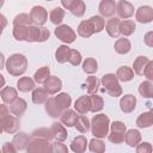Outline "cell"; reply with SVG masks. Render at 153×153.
I'll return each instance as SVG.
<instances>
[{
	"mask_svg": "<svg viewBox=\"0 0 153 153\" xmlns=\"http://www.w3.org/2000/svg\"><path fill=\"white\" fill-rule=\"evenodd\" d=\"M82 71L87 74H93L98 71V63L96 61V59L93 57H87L84 62H82Z\"/></svg>",
	"mask_w": 153,
	"mask_h": 153,
	"instance_id": "42",
	"label": "cell"
},
{
	"mask_svg": "<svg viewBox=\"0 0 153 153\" xmlns=\"http://www.w3.org/2000/svg\"><path fill=\"white\" fill-rule=\"evenodd\" d=\"M4 131V129H2V124H1V122H0V134Z\"/></svg>",
	"mask_w": 153,
	"mask_h": 153,
	"instance_id": "59",
	"label": "cell"
},
{
	"mask_svg": "<svg viewBox=\"0 0 153 153\" xmlns=\"http://www.w3.org/2000/svg\"><path fill=\"white\" fill-rule=\"evenodd\" d=\"M116 78H117V80L118 81H123V82H126V81H130L133 78H134V72H133V69L130 68V67H128V66H122V67H120L117 71H116Z\"/></svg>",
	"mask_w": 153,
	"mask_h": 153,
	"instance_id": "26",
	"label": "cell"
},
{
	"mask_svg": "<svg viewBox=\"0 0 153 153\" xmlns=\"http://www.w3.org/2000/svg\"><path fill=\"white\" fill-rule=\"evenodd\" d=\"M56 38H59L61 42L66 43V44H69V43H73L76 38V33L74 32V30L67 25V24H62V25H59L56 26L55 31H54Z\"/></svg>",
	"mask_w": 153,
	"mask_h": 153,
	"instance_id": "7",
	"label": "cell"
},
{
	"mask_svg": "<svg viewBox=\"0 0 153 153\" xmlns=\"http://www.w3.org/2000/svg\"><path fill=\"white\" fill-rule=\"evenodd\" d=\"M81 54L76 49H71L69 50V56H68V62L73 66H79L81 63Z\"/></svg>",
	"mask_w": 153,
	"mask_h": 153,
	"instance_id": "48",
	"label": "cell"
},
{
	"mask_svg": "<svg viewBox=\"0 0 153 153\" xmlns=\"http://www.w3.org/2000/svg\"><path fill=\"white\" fill-rule=\"evenodd\" d=\"M90 111L91 112H98L104 108V100L98 94H90Z\"/></svg>",
	"mask_w": 153,
	"mask_h": 153,
	"instance_id": "30",
	"label": "cell"
},
{
	"mask_svg": "<svg viewBox=\"0 0 153 153\" xmlns=\"http://www.w3.org/2000/svg\"><path fill=\"white\" fill-rule=\"evenodd\" d=\"M153 123V115L152 111L142 112L137 118H136V126L137 128H148Z\"/></svg>",
	"mask_w": 153,
	"mask_h": 153,
	"instance_id": "31",
	"label": "cell"
},
{
	"mask_svg": "<svg viewBox=\"0 0 153 153\" xmlns=\"http://www.w3.org/2000/svg\"><path fill=\"white\" fill-rule=\"evenodd\" d=\"M50 32L47 27L44 26H38V25H30L27 29V35H26V42H44L49 38Z\"/></svg>",
	"mask_w": 153,
	"mask_h": 153,
	"instance_id": "4",
	"label": "cell"
},
{
	"mask_svg": "<svg viewBox=\"0 0 153 153\" xmlns=\"http://www.w3.org/2000/svg\"><path fill=\"white\" fill-rule=\"evenodd\" d=\"M45 111H47V114H48L50 117H54V118L60 117L61 114L63 112V111L60 109V106L56 104L54 97H50V98L45 102Z\"/></svg>",
	"mask_w": 153,
	"mask_h": 153,
	"instance_id": "21",
	"label": "cell"
},
{
	"mask_svg": "<svg viewBox=\"0 0 153 153\" xmlns=\"http://www.w3.org/2000/svg\"><path fill=\"white\" fill-rule=\"evenodd\" d=\"M151 60L146 56H137L135 60H134V63H133V72H135V74L137 75H141L145 67L147 66V63L149 62Z\"/></svg>",
	"mask_w": 153,
	"mask_h": 153,
	"instance_id": "32",
	"label": "cell"
},
{
	"mask_svg": "<svg viewBox=\"0 0 153 153\" xmlns=\"http://www.w3.org/2000/svg\"><path fill=\"white\" fill-rule=\"evenodd\" d=\"M32 102L37 105L39 104H45V102L49 99V93L42 88V87H37V88H33L32 90Z\"/></svg>",
	"mask_w": 153,
	"mask_h": 153,
	"instance_id": "25",
	"label": "cell"
},
{
	"mask_svg": "<svg viewBox=\"0 0 153 153\" xmlns=\"http://www.w3.org/2000/svg\"><path fill=\"white\" fill-rule=\"evenodd\" d=\"M26 108H27V103L23 98H17L12 104H10V111L16 117H20L25 112Z\"/></svg>",
	"mask_w": 153,
	"mask_h": 153,
	"instance_id": "19",
	"label": "cell"
},
{
	"mask_svg": "<svg viewBox=\"0 0 153 153\" xmlns=\"http://www.w3.org/2000/svg\"><path fill=\"white\" fill-rule=\"evenodd\" d=\"M115 51L117 54H121V55H124V54H128L131 49V44L129 42L128 38H118L116 42H115Z\"/></svg>",
	"mask_w": 153,
	"mask_h": 153,
	"instance_id": "27",
	"label": "cell"
},
{
	"mask_svg": "<svg viewBox=\"0 0 153 153\" xmlns=\"http://www.w3.org/2000/svg\"><path fill=\"white\" fill-rule=\"evenodd\" d=\"M30 26V25H29ZM29 26H13V37L17 41H25L26 39V35H27V29Z\"/></svg>",
	"mask_w": 153,
	"mask_h": 153,
	"instance_id": "46",
	"label": "cell"
},
{
	"mask_svg": "<svg viewBox=\"0 0 153 153\" xmlns=\"http://www.w3.org/2000/svg\"><path fill=\"white\" fill-rule=\"evenodd\" d=\"M102 85L104 86L105 91L111 96V97H118L122 94V87L116 78L115 74L112 73H108V74H104L102 76Z\"/></svg>",
	"mask_w": 153,
	"mask_h": 153,
	"instance_id": "3",
	"label": "cell"
},
{
	"mask_svg": "<svg viewBox=\"0 0 153 153\" xmlns=\"http://www.w3.org/2000/svg\"><path fill=\"white\" fill-rule=\"evenodd\" d=\"M53 153H68V148L62 142H55L53 143Z\"/></svg>",
	"mask_w": 153,
	"mask_h": 153,
	"instance_id": "50",
	"label": "cell"
},
{
	"mask_svg": "<svg viewBox=\"0 0 153 153\" xmlns=\"http://www.w3.org/2000/svg\"><path fill=\"white\" fill-rule=\"evenodd\" d=\"M2 5H4V0H0V8L2 7Z\"/></svg>",
	"mask_w": 153,
	"mask_h": 153,
	"instance_id": "60",
	"label": "cell"
},
{
	"mask_svg": "<svg viewBox=\"0 0 153 153\" xmlns=\"http://www.w3.org/2000/svg\"><path fill=\"white\" fill-rule=\"evenodd\" d=\"M30 140H31V139L29 137V135H27L26 133L19 131V133H17V134L13 136L12 143H13V146L16 147L17 151H23V149H25V148L27 147Z\"/></svg>",
	"mask_w": 153,
	"mask_h": 153,
	"instance_id": "16",
	"label": "cell"
},
{
	"mask_svg": "<svg viewBox=\"0 0 153 153\" xmlns=\"http://www.w3.org/2000/svg\"><path fill=\"white\" fill-rule=\"evenodd\" d=\"M29 26L31 25V22H30V18H29V14L26 13H20V14H17L13 19V26Z\"/></svg>",
	"mask_w": 153,
	"mask_h": 153,
	"instance_id": "47",
	"label": "cell"
},
{
	"mask_svg": "<svg viewBox=\"0 0 153 153\" xmlns=\"http://www.w3.org/2000/svg\"><path fill=\"white\" fill-rule=\"evenodd\" d=\"M116 12L120 18L128 19L134 14V6L129 1L121 0L118 1V4H116Z\"/></svg>",
	"mask_w": 153,
	"mask_h": 153,
	"instance_id": "9",
	"label": "cell"
},
{
	"mask_svg": "<svg viewBox=\"0 0 153 153\" xmlns=\"http://www.w3.org/2000/svg\"><path fill=\"white\" fill-rule=\"evenodd\" d=\"M5 63H6V61H5V56H4L2 53H0V71L5 67Z\"/></svg>",
	"mask_w": 153,
	"mask_h": 153,
	"instance_id": "57",
	"label": "cell"
},
{
	"mask_svg": "<svg viewBox=\"0 0 153 153\" xmlns=\"http://www.w3.org/2000/svg\"><path fill=\"white\" fill-rule=\"evenodd\" d=\"M74 111L79 115H86L90 111V97L86 94L79 97L74 103Z\"/></svg>",
	"mask_w": 153,
	"mask_h": 153,
	"instance_id": "17",
	"label": "cell"
},
{
	"mask_svg": "<svg viewBox=\"0 0 153 153\" xmlns=\"http://www.w3.org/2000/svg\"><path fill=\"white\" fill-rule=\"evenodd\" d=\"M98 86H99V80L97 79V76H92V75L87 76V79L85 81V87L90 94H93L98 90Z\"/></svg>",
	"mask_w": 153,
	"mask_h": 153,
	"instance_id": "45",
	"label": "cell"
},
{
	"mask_svg": "<svg viewBox=\"0 0 153 153\" xmlns=\"http://www.w3.org/2000/svg\"><path fill=\"white\" fill-rule=\"evenodd\" d=\"M31 139H42V140L51 141L53 135H51L50 129H48V128H38V129H35L31 133Z\"/></svg>",
	"mask_w": 153,
	"mask_h": 153,
	"instance_id": "40",
	"label": "cell"
},
{
	"mask_svg": "<svg viewBox=\"0 0 153 153\" xmlns=\"http://www.w3.org/2000/svg\"><path fill=\"white\" fill-rule=\"evenodd\" d=\"M142 74L148 79V81H151V80L153 79V62H152V61H149V62L147 63V66L145 67Z\"/></svg>",
	"mask_w": 153,
	"mask_h": 153,
	"instance_id": "51",
	"label": "cell"
},
{
	"mask_svg": "<svg viewBox=\"0 0 153 153\" xmlns=\"http://www.w3.org/2000/svg\"><path fill=\"white\" fill-rule=\"evenodd\" d=\"M136 29V25L134 23V20H130V19H126L123 22L120 23V32L123 35V36H130L134 33Z\"/></svg>",
	"mask_w": 153,
	"mask_h": 153,
	"instance_id": "33",
	"label": "cell"
},
{
	"mask_svg": "<svg viewBox=\"0 0 153 153\" xmlns=\"http://www.w3.org/2000/svg\"><path fill=\"white\" fill-rule=\"evenodd\" d=\"M78 116L76 112L74 110H71V109H67L65 110L61 116H60V120H61V123L66 127H74L76 120H78Z\"/></svg>",
	"mask_w": 153,
	"mask_h": 153,
	"instance_id": "20",
	"label": "cell"
},
{
	"mask_svg": "<svg viewBox=\"0 0 153 153\" xmlns=\"http://www.w3.org/2000/svg\"><path fill=\"white\" fill-rule=\"evenodd\" d=\"M27 153H53V145L50 141L42 139H31L27 147Z\"/></svg>",
	"mask_w": 153,
	"mask_h": 153,
	"instance_id": "6",
	"label": "cell"
},
{
	"mask_svg": "<svg viewBox=\"0 0 153 153\" xmlns=\"http://www.w3.org/2000/svg\"><path fill=\"white\" fill-rule=\"evenodd\" d=\"M69 11L75 17H82L85 11H86V5L81 0H73L72 5L69 7Z\"/></svg>",
	"mask_w": 153,
	"mask_h": 153,
	"instance_id": "35",
	"label": "cell"
},
{
	"mask_svg": "<svg viewBox=\"0 0 153 153\" xmlns=\"http://www.w3.org/2000/svg\"><path fill=\"white\" fill-rule=\"evenodd\" d=\"M100 17H111L116 12V2L114 0H102L98 6Z\"/></svg>",
	"mask_w": 153,
	"mask_h": 153,
	"instance_id": "12",
	"label": "cell"
},
{
	"mask_svg": "<svg viewBox=\"0 0 153 153\" xmlns=\"http://www.w3.org/2000/svg\"><path fill=\"white\" fill-rule=\"evenodd\" d=\"M136 106V98L133 94H124L120 100V108L124 114H129L134 111Z\"/></svg>",
	"mask_w": 153,
	"mask_h": 153,
	"instance_id": "14",
	"label": "cell"
},
{
	"mask_svg": "<svg viewBox=\"0 0 153 153\" xmlns=\"http://www.w3.org/2000/svg\"><path fill=\"white\" fill-rule=\"evenodd\" d=\"M136 153H152V145L149 142H142L136 146Z\"/></svg>",
	"mask_w": 153,
	"mask_h": 153,
	"instance_id": "49",
	"label": "cell"
},
{
	"mask_svg": "<svg viewBox=\"0 0 153 153\" xmlns=\"http://www.w3.org/2000/svg\"><path fill=\"white\" fill-rule=\"evenodd\" d=\"M72 2H73V0H61L62 6H63L65 8H67V10H69V7H71Z\"/></svg>",
	"mask_w": 153,
	"mask_h": 153,
	"instance_id": "56",
	"label": "cell"
},
{
	"mask_svg": "<svg viewBox=\"0 0 153 153\" xmlns=\"http://www.w3.org/2000/svg\"><path fill=\"white\" fill-rule=\"evenodd\" d=\"M88 22L91 23V26H92V30H93V33L94 32H100L104 26H105V20L103 19V17L100 16H92Z\"/></svg>",
	"mask_w": 153,
	"mask_h": 153,
	"instance_id": "43",
	"label": "cell"
},
{
	"mask_svg": "<svg viewBox=\"0 0 153 153\" xmlns=\"http://www.w3.org/2000/svg\"><path fill=\"white\" fill-rule=\"evenodd\" d=\"M110 134H109V140L115 143V145H120L124 141V135L127 131V127L123 122L121 121H115L110 124Z\"/></svg>",
	"mask_w": 153,
	"mask_h": 153,
	"instance_id": "5",
	"label": "cell"
},
{
	"mask_svg": "<svg viewBox=\"0 0 153 153\" xmlns=\"http://www.w3.org/2000/svg\"><path fill=\"white\" fill-rule=\"evenodd\" d=\"M136 20L141 24H147L153 20V8L149 6H140L136 10Z\"/></svg>",
	"mask_w": 153,
	"mask_h": 153,
	"instance_id": "10",
	"label": "cell"
},
{
	"mask_svg": "<svg viewBox=\"0 0 153 153\" xmlns=\"http://www.w3.org/2000/svg\"><path fill=\"white\" fill-rule=\"evenodd\" d=\"M6 25H7V19H6V17L0 13V36H1V33H2V31H4V27H5Z\"/></svg>",
	"mask_w": 153,
	"mask_h": 153,
	"instance_id": "55",
	"label": "cell"
},
{
	"mask_svg": "<svg viewBox=\"0 0 153 153\" xmlns=\"http://www.w3.org/2000/svg\"><path fill=\"white\" fill-rule=\"evenodd\" d=\"M17 88L20 92H29L35 88V81L29 76H22L17 81Z\"/></svg>",
	"mask_w": 153,
	"mask_h": 153,
	"instance_id": "28",
	"label": "cell"
},
{
	"mask_svg": "<svg viewBox=\"0 0 153 153\" xmlns=\"http://www.w3.org/2000/svg\"><path fill=\"white\" fill-rule=\"evenodd\" d=\"M10 115V109L5 104H0V122H2Z\"/></svg>",
	"mask_w": 153,
	"mask_h": 153,
	"instance_id": "53",
	"label": "cell"
},
{
	"mask_svg": "<svg viewBox=\"0 0 153 153\" xmlns=\"http://www.w3.org/2000/svg\"><path fill=\"white\" fill-rule=\"evenodd\" d=\"M69 50L71 48H68L66 44H62L60 47H57L56 51H55V59L59 63H65L68 61V56H69Z\"/></svg>",
	"mask_w": 153,
	"mask_h": 153,
	"instance_id": "36",
	"label": "cell"
},
{
	"mask_svg": "<svg viewBox=\"0 0 153 153\" xmlns=\"http://www.w3.org/2000/svg\"><path fill=\"white\" fill-rule=\"evenodd\" d=\"M86 147H87V140L82 135L74 137L73 141L71 142V149L74 153H85Z\"/></svg>",
	"mask_w": 153,
	"mask_h": 153,
	"instance_id": "23",
	"label": "cell"
},
{
	"mask_svg": "<svg viewBox=\"0 0 153 153\" xmlns=\"http://www.w3.org/2000/svg\"><path fill=\"white\" fill-rule=\"evenodd\" d=\"M50 76V68L44 66V67H41L38 68L35 74H33V81H36L37 84H44L45 80Z\"/></svg>",
	"mask_w": 153,
	"mask_h": 153,
	"instance_id": "34",
	"label": "cell"
},
{
	"mask_svg": "<svg viewBox=\"0 0 153 153\" xmlns=\"http://www.w3.org/2000/svg\"><path fill=\"white\" fill-rule=\"evenodd\" d=\"M1 153H17V149L16 147L13 146L12 142H5L2 145V151Z\"/></svg>",
	"mask_w": 153,
	"mask_h": 153,
	"instance_id": "52",
	"label": "cell"
},
{
	"mask_svg": "<svg viewBox=\"0 0 153 153\" xmlns=\"http://www.w3.org/2000/svg\"><path fill=\"white\" fill-rule=\"evenodd\" d=\"M54 99H55L56 104L60 106V109H61L62 111L69 109V106H71V104H72V98H71V96H69L68 93H65V92L59 93L57 96L54 97Z\"/></svg>",
	"mask_w": 153,
	"mask_h": 153,
	"instance_id": "29",
	"label": "cell"
},
{
	"mask_svg": "<svg viewBox=\"0 0 153 153\" xmlns=\"http://www.w3.org/2000/svg\"><path fill=\"white\" fill-rule=\"evenodd\" d=\"M124 141L129 147H136L140 141H141V134L139 130L136 129H130L128 131H126L124 135Z\"/></svg>",
	"mask_w": 153,
	"mask_h": 153,
	"instance_id": "22",
	"label": "cell"
},
{
	"mask_svg": "<svg viewBox=\"0 0 153 153\" xmlns=\"http://www.w3.org/2000/svg\"><path fill=\"white\" fill-rule=\"evenodd\" d=\"M50 131H51L53 139H55L57 142H63L67 139V130L63 127V124H61L59 122H54L51 124Z\"/></svg>",
	"mask_w": 153,
	"mask_h": 153,
	"instance_id": "15",
	"label": "cell"
},
{
	"mask_svg": "<svg viewBox=\"0 0 153 153\" xmlns=\"http://www.w3.org/2000/svg\"><path fill=\"white\" fill-rule=\"evenodd\" d=\"M29 18L33 25L43 26V24H45V22L48 20V12L42 6H33L30 11Z\"/></svg>",
	"mask_w": 153,
	"mask_h": 153,
	"instance_id": "8",
	"label": "cell"
},
{
	"mask_svg": "<svg viewBox=\"0 0 153 153\" xmlns=\"http://www.w3.org/2000/svg\"><path fill=\"white\" fill-rule=\"evenodd\" d=\"M1 124H2L4 131L7 133V134H16L18 131V129H19V121H18V118L16 116L8 115L1 122Z\"/></svg>",
	"mask_w": 153,
	"mask_h": 153,
	"instance_id": "13",
	"label": "cell"
},
{
	"mask_svg": "<svg viewBox=\"0 0 153 153\" xmlns=\"http://www.w3.org/2000/svg\"><path fill=\"white\" fill-rule=\"evenodd\" d=\"M5 86V78L2 74H0V88H2Z\"/></svg>",
	"mask_w": 153,
	"mask_h": 153,
	"instance_id": "58",
	"label": "cell"
},
{
	"mask_svg": "<svg viewBox=\"0 0 153 153\" xmlns=\"http://www.w3.org/2000/svg\"><path fill=\"white\" fill-rule=\"evenodd\" d=\"M61 87H62V81L60 78L55 75H50L44 82V90L49 94H56L61 90Z\"/></svg>",
	"mask_w": 153,
	"mask_h": 153,
	"instance_id": "11",
	"label": "cell"
},
{
	"mask_svg": "<svg viewBox=\"0 0 153 153\" xmlns=\"http://www.w3.org/2000/svg\"><path fill=\"white\" fill-rule=\"evenodd\" d=\"M63 18H65V10L61 8V7H56V8L51 10L50 13H49V19H50V22H51L53 24L57 25V26L62 23Z\"/></svg>",
	"mask_w": 153,
	"mask_h": 153,
	"instance_id": "38",
	"label": "cell"
},
{
	"mask_svg": "<svg viewBox=\"0 0 153 153\" xmlns=\"http://www.w3.org/2000/svg\"><path fill=\"white\" fill-rule=\"evenodd\" d=\"M88 148L92 153H104L105 152V143L99 139H92L88 143Z\"/></svg>",
	"mask_w": 153,
	"mask_h": 153,
	"instance_id": "44",
	"label": "cell"
},
{
	"mask_svg": "<svg viewBox=\"0 0 153 153\" xmlns=\"http://www.w3.org/2000/svg\"><path fill=\"white\" fill-rule=\"evenodd\" d=\"M143 41H145V44L148 45V47H153V31H149L143 37Z\"/></svg>",
	"mask_w": 153,
	"mask_h": 153,
	"instance_id": "54",
	"label": "cell"
},
{
	"mask_svg": "<svg viewBox=\"0 0 153 153\" xmlns=\"http://www.w3.org/2000/svg\"><path fill=\"white\" fill-rule=\"evenodd\" d=\"M139 93L143 98H152L153 97V84L148 80L142 81L139 86Z\"/></svg>",
	"mask_w": 153,
	"mask_h": 153,
	"instance_id": "41",
	"label": "cell"
},
{
	"mask_svg": "<svg viewBox=\"0 0 153 153\" xmlns=\"http://www.w3.org/2000/svg\"><path fill=\"white\" fill-rule=\"evenodd\" d=\"M6 71L13 75V76H19L24 74L27 69V59L23 54H12L5 63Z\"/></svg>",
	"mask_w": 153,
	"mask_h": 153,
	"instance_id": "1",
	"label": "cell"
},
{
	"mask_svg": "<svg viewBox=\"0 0 153 153\" xmlns=\"http://www.w3.org/2000/svg\"><path fill=\"white\" fill-rule=\"evenodd\" d=\"M0 97L1 99L4 100L5 104H12L17 98H18V93H17V90L13 88V87H4L0 92Z\"/></svg>",
	"mask_w": 153,
	"mask_h": 153,
	"instance_id": "24",
	"label": "cell"
},
{
	"mask_svg": "<svg viewBox=\"0 0 153 153\" xmlns=\"http://www.w3.org/2000/svg\"><path fill=\"white\" fill-rule=\"evenodd\" d=\"M0 153H1V152H0Z\"/></svg>",
	"mask_w": 153,
	"mask_h": 153,
	"instance_id": "61",
	"label": "cell"
},
{
	"mask_svg": "<svg viewBox=\"0 0 153 153\" xmlns=\"http://www.w3.org/2000/svg\"><path fill=\"white\" fill-rule=\"evenodd\" d=\"M74 127L80 131V133H87L90 130V127H91V123L88 121V118L85 116V115H79L78 116V120L74 124Z\"/></svg>",
	"mask_w": 153,
	"mask_h": 153,
	"instance_id": "39",
	"label": "cell"
},
{
	"mask_svg": "<svg viewBox=\"0 0 153 153\" xmlns=\"http://www.w3.org/2000/svg\"><path fill=\"white\" fill-rule=\"evenodd\" d=\"M78 35L80 37H84V38H87V37H91L93 35V30H92V26H91V23L88 20H82L79 25H78Z\"/></svg>",
	"mask_w": 153,
	"mask_h": 153,
	"instance_id": "37",
	"label": "cell"
},
{
	"mask_svg": "<svg viewBox=\"0 0 153 153\" xmlns=\"http://www.w3.org/2000/svg\"><path fill=\"white\" fill-rule=\"evenodd\" d=\"M110 120L105 114H98L92 117L91 131L96 139H103L109 134Z\"/></svg>",
	"mask_w": 153,
	"mask_h": 153,
	"instance_id": "2",
	"label": "cell"
},
{
	"mask_svg": "<svg viewBox=\"0 0 153 153\" xmlns=\"http://www.w3.org/2000/svg\"><path fill=\"white\" fill-rule=\"evenodd\" d=\"M120 23L121 20L118 18H110L106 24H105V30L108 32V35L112 38H118V36L121 35L120 32Z\"/></svg>",
	"mask_w": 153,
	"mask_h": 153,
	"instance_id": "18",
	"label": "cell"
}]
</instances>
